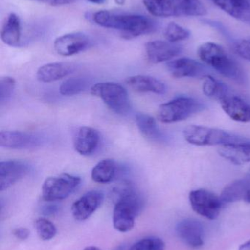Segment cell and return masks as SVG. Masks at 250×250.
<instances>
[{"mask_svg": "<svg viewBox=\"0 0 250 250\" xmlns=\"http://www.w3.org/2000/svg\"><path fill=\"white\" fill-rule=\"evenodd\" d=\"M116 203L113 210V226L117 231H130L143 206L142 197L131 182H124L114 188Z\"/></svg>", "mask_w": 250, "mask_h": 250, "instance_id": "obj_1", "label": "cell"}, {"mask_svg": "<svg viewBox=\"0 0 250 250\" xmlns=\"http://www.w3.org/2000/svg\"><path fill=\"white\" fill-rule=\"evenodd\" d=\"M98 26L120 32L122 38L134 39L151 33L154 29L151 19L141 15L122 14L109 10H99L92 16Z\"/></svg>", "mask_w": 250, "mask_h": 250, "instance_id": "obj_2", "label": "cell"}, {"mask_svg": "<svg viewBox=\"0 0 250 250\" xmlns=\"http://www.w3.org/2000/svg\"><path fill=\"white\" fill-rule=\"evenodd\" d=\"M198 54L201 61L222 76L240 84L246 83V75L243 69L221 45L215 42H205L198 48Z\"/></svg>", "mask_w": 250, "mask_h": 250, "instance_id": "obj_3", "label": "cell"}, {"mask_svg": "<svg viewBox=\"0 0 250 250\" xmlns=\"http://www.w3.org/2000/svg\"><path fill=\"white\" fill-rule=\"evenodd\" d=\"M183 136L188 143L198 146H223L248 139L223 129L198 125L186 126L183 129Z\"/></svg>", "mask_w": 250, "mask_h": 250, "instance_id": "obj_4", "label": "cell"}, {"mask_svg": "<svg viewBox=\"0 0 250 250\" xmlns=\"http://www.w3.org/2000/svg\"><path fill=\"white\" fill-rule=\"evenodd\" d=\"M204 109L205 105L195 98L178 97L160 105L157 118L163 123H178L186 120Z\"/></svg>", "mask_w": 250, "mask_h": 250, "instance_id": "obj_5", "label": "cell"}, {"mask_svg": "<svg viewBox=\"0 0 250 250\" xmlns=\"http://www.w3.org/2000/svg\"><path fill=\"white\" fill-rule=\"evenodd\" d=\"M91 92L100 98L111 111L119 115L129 114L132 109L127 91L114 82H101L92 85Z\"/></svg>", "mask_w": 250, "mask_h": 250, "instance_id": "obj_6", "label": "cell"}, {"mask_svg": "<svg viewBox=\"0 0 250 250\" xmlns=\"http://www.w3.org/2000/svg\"><path fill=\"white\" fill-rule=\"evenodd\" d=\"M81 182L79 176L68 173L50 176L43 184L41 198L47 202L66 199L77 189Z\"/></svg>", "mask_w": 250, "mask_h": 250, "instance_id": "obj_7", "label": "cell"}, {"mask_svg": "<svg viewBox=\"0 0 250 250\" xmlns=\"http://www.w3.org/2000/svg\"><path fill=\"white\" fill-rule=\"evenodd\" d=\"M192 209L208 220H216L220 215L223 202L220 197L204 189H195L189 193Z\"/></svg>", "mask_w": 250, "mask_h": 250, "instance_id": "obj_8", "label": "cell"}, {"mask_svg": "<svg viewBox=\"0 0 250 250\" xmlns=\"http://www.w3.org/2000/svg\"><path fill=\"white\" fill-rule=\"evenodd\" d=\"M89 37L82 32H73L59 37L54 41L56 52L63 57H70L79 54L91 45Z\"/></svg>", "mask_w": 250, "mask_h": 250, "instance_id": "obj_9", "label": "cell"}, {"mask_svg": "<svg viewBox=\"0 0 250 250\" xmlns=\"http://www.w3.org/2000/svg\"><path fill=\"white\" fill-rule=\"evenodd\" d=\"M30 166L22 160H6L0 163V189L5 190L26 176Z\"/></svg>", "mask_w": 250, "mask_h": 250, "instance_id": "obj_10", "label": "cell"}, {"mask_svg": "<svg viewBox=\"0 0 250 250\" xmlns=\"http://www.w3.org/2000/svg\"><path fill=\"white\" fill-rule=\"evenodd\" d=\"M104 195L98 190H91L76 200L71 207L73 217L78 221L88 220L102 204Z\"/></svg>", "mask_w": 250, "mask_h": 250, "instance_id": "obj_11", "label": "cell"}, {"mask_svg": "<svg viewBox=\"0 0 250 250\" xmlns=\"http://www.w3.org/2000/svg\"><path fill=\"white\" fill-rule=\"evenodd\" d=\"M182 51V48L180 45L167 41H150L145 44L147 58L153 64L171 61Z\"/></svg>", "mask_w": 250, "mask_h": 250, "instance_id": "obj_12", "label": "cell"}, {"mask_svg": "<svg viewBox=\"0 0 250 250\" xmlns=\"http://www.w3.org/2000/svg\"><path fill=\"white\" fill-rule=\"evenodd\" d=\"M167 69L173 77L182 78H204L208 73L205 67L201 63L192 59L183 58L171 60L167 64Z\"/></svg>", "mask_w": 250, "mask_h": 250, "instance_id": "obj_13", "label": "cell"}, {"mask_svg": "<svg viewBox=\"0 0 250 250\" xmlns=\"http://www.w3.org/2000/svg\"><path fill=\"white\" fill-rule=\"evenodd\" d=\"M179 239L192 248H201L204 244V230L202 224L195 219L182 220L176 226Z\"/></svg>", "mask_w": 250, "mask_h": 250, "instance_id": "obj_14", "label": "cell"}, {"mask_svg": "<svg viewBox=\"0 0 250 250\" xmlns=\"http://www.w3.org/2000/svg\"><path fill=\"white\" fill-rule=\"evenodd\" d=\"M41 138L34 134L20 131H1L0 146L12 149L35 148L42 144Z\"/></svg>", "mask_w": 250, "mask_h": 250, "instance_id": "obj_15", "label": "cell"}, {"mask_svg": "<svg viewBox=\"0 0 250 250\" xmlns=\"http://www.w3.org/2000/svg\"><path fill=\"white\" fill-rule=\"evenodd\" d=\"M99 132L90 126H82L78 129L73 140V146L81 155L89 156L93 154L100 144Z\"/></svg>", "mask_w": 250, "mask_h": 250, "instance_id": "obj_16", "label": "cell"}, {"mask_svg": "<svg viewBox=\"0 0 250 250\" xmlns=\"http://www.w3.org/2000/svg\"><path fill=\"white\" fill-rule=\"evenodd\" d=\"M220 103L223 111L230 119L239 123H250V105L246 101L229 94Z\"/></svg>", "mask_w": 250, "mask_h": 250, "instance_id": "obj_17", "label": "cell"}, {"mask_svg": "<svg viewBox=\"0 0 250 250\" xmlns=\"http://www.w3.org/2000/svg\"><path fill=\"white\" fill-rule=\"evenodd\" d=\"M218 153L222 157L233 164L243 165L250 163V140L221 146Z\"/></svg>", "mask_w": 250, "mask_h": 250, "instance_id": "obj_18", "label": "cell"}, {"mask_svg": "<svg viewBox=\"0 0 250 250\" xmlns=\"http://www.w3.org/2000/svg\"><path fill=\"white\" fill-rule=\"evenodd\" d=\"M75 69V66L70 63H48L38 68L36 77L43 83H50L66 77L73 73Z\"/></svg>", "mask_w": 250, "mask_h": 250, "instance_id": "obj_19", "label": "cell"}, {"mask_svg": "<svg viewBox=\"0 0 250 250\" xmlns=\"http://www.w3.org/2000/svg\"><path fill=\"white\" fill-rule=\"evenodd\" d=\"M125 83L138 92H152L157 95H163L167 92L166 85L161 81L150 76H130L125 80Z\"/></svg>", "mask_w": 250, "mask_h": 250, "instance_id": "obj_20", "label": "cell"}, {"mask_svg": "<svg viewBox=\"0 0 250 250\" xmlns=\"http://www.w3.org/2000/svg\"><path fill=\"white\" fill-rule=\"evenodd\" d=\"M225 13L241 21L250 23V0H211Z\"/></svg>", "mask_w": 250, "mask_h": 250, "instance_id": "obj_21", "label": "cell"}, {"mask_svg": "<svg viewBox=\"0 0 250 250\" xmlns=\"http://www.w3.org/2000/svg\"><path fill=\"white\" fill-rule=\"evenodd\" d=\"M22 25L19 16L10 13L6 18L1 30V39L6 45L16 47L20 45Z\"/></svg>", "mask_w": 250, "mask_h": 250, "instance_id": "obj_22", "label": "cell"}, {"mask_svg": "<svg viewBox=\"0 0 250 250\" xmlns=\"http://www.w3.org/2000/svg\"><path fill=\"white\" fill-rule=\"evenodd\" d=\"M138 129L143 136L154 142H164L166 136L159 127L155 119L148 114L138 113L135 117Z\"/></svg>", "mask_w": 250, "mask_h": 250, "instance_id": "obj_23", "label": "cell"}, {"mask_svg": "<svg viewBox=\"0 0 250 250\" xmlns=\"http://www.w3.org/2000/svg\"><path fill=\"white\" fill-rule=\"evenodd\" d=\"M142 2L152 16L161 18L181 16L176 0H142Z\"/></svg>", "mask_w": 250, "mask_h": 250, "instance_id": "obj_24", "label": "cell"}, {"mask_svg": "<svg viewBox=\"0 0 250 250\" xmlns=\"http://www.w3.org/2000/svg\"><path fill=\"white\" fill-rule=\"evenodd\" d=\"M117 169V163L114 160L104 159L94 166L91 178L96 183H110L115 177Z\"/></svg>", "mask_w": 250, "mask_h": 250, "instance_id": "obj_25", "label": "cell"}, {"mask_svg": "<svg viewBox=\"0 0 250 250\" xmlns=\"http://www.w3.org/2000/svg\"><path fill=\"white\" fill-rule=\"evenodd\" d=\"M250 189V179H239L226 187L222 192L221 198L223 204L236 202L244 200L245 195Z\"/></svg>", "mask_w": 250, "mask_h": 250, "instance_id": "obj_26", "label": "cell"}, {"mask_svg": "<svg viewBox=\"0 0 250 250\" xmlns=\"http://www.w3.org/2000/svg\"><path fill=\"white\" fill-rule=\"evenodd\" d=\"M203 91L208 98L221 101L223 98L229 95L227 86L217 79L208 75L204 78Z\"/></svg>", "mask_w": 250, "mask_h": 250, "instance_id": "obj_27", "label": "cell"}, {"mask_svg": "<svg viewBox=\"0 0 250 250\" xmlns=\"http://www.w3.org/2000/svg\"><path fill=\"white\" fill-rule=\"evenodd\" d=\"M89 84L88 78L82 76L70 78L62 83L59 91L63 96H73L86 90Z\"/></svg>", "mask_w": 250, "mask_h": 250, "instance_id": "obj_28", "label": "cell"}, {"mask_svg": "<svg viewBox=\"0 0 250 250\" xmlns=\"http://www.w3.org/2000/svg\"><path fill=\"white\" fill-rule=\"evenodd\" d=\"M181 16H204L208 13L201 0H176Z\"/></svg>", "mask_w": 250, "mask_h": 250, "instance_id": "obj_29", "label": "cell"}, {"mask_svg": "<svg viewBox=\"0 0 250 250\" xmlns=\"http://www.w3.org/2000/svg\"><path fill=\"white\" fill-rule=\"evenodd\" d=\"M190 35L189 29L175 22L169 23L164 30V36L166 41L173 43H177L180 41H185L190 37Z\"/></svg>", "mask_w": 250, "mask_h": 250, "instance_id": "obj_30", "label": "cell"}, {"mask_svg": "<svg viewBox=\"0 0 250 250\" xmlns=\"http://www.w3.org/2000/svg\"><path fill=\"white\" fill-rule=\"evenodd\" d=\"M35 229L40 239L43 241L51 240L57 234V228L54 223L43 217L35 221Z\"/></svg>", "mask_w": 250, "mask_h": 250, "instance_id": "obj_31", "label": "cell"}, {"mask_svg": "<svg viewBox=\"0 0 250 250\" xmlns=\"http://www.w3.org/2000/svg\"><path fill=\"white\" fill-rule=\"evenodd\" d=\"M165 245L160 238L151 236L138 241L128 250H164Z\"/></svg>", "mask_w": 250, "mask_h": 250, "instance_id": "obj_32", "label": "cell"}, {"mask_svg": "<svg viewBox=\"0 0 250 250\" xmlns=\"http://www.w3.org/2000/svg\"><path fill=\"white\" fill-rule=\"evenodd\" d=\"M16 87V81L10 76H4L0 79V103L7 101L11 97Z\"/></svg>", "mask_w": 250, "mask_h": 250, "instance_id": "obj_33", "label": "cell"}, {"mask_svg": "<svg viewBox=\"0 0 250 250\" xmlns=\"http://www.w3.org/2000/svg\"><path fill=\"white\" fill-rule=\"evenodd\" d=\"M233 50L239 57L250 61V38L236 41L233 45Z\"/></svg>", "mask_w": 250, "mask_h": 250, "instance_id": "obj_34", "label": "cell"}, {"mask_svg": "<svg viewBox=\"0 0 250 250\" xmlns=\"http://www.w3.org/2000/svg\"><path fill=\"white\" fill-rule=\"evenodd\" d=\"M13 233L16 239L23 241L28 239L30 232L26 228H18V229H16L13 230Z\"/></svg>", "mask_w": 250, "mask_h": 250, "instance_id": "obj_35", "label": "cell"}, {"mask_svg": "<svg viewBox=\"0 0 250 250\" xmlns=\"http://www.w3.org/2000/svg\"><path fill=\"white\" fill-rule=\"evenodd\" d=\"M34 1H39V2L51 6H63L72 4L76 0H34Z\"/></svg>", "mask_w": 250, "mask_h": 250, "instance_id": "obj_36", "label": "cell"}, {"mask_svg": "<svg viewBox=\"0 0 250 250\" xmlns=\"http://www.w3.org/2000/svg\"><path fill=\"white\" fill-rule=\"evenodd\" d=\"M239 250H250V240L241 245Z\"/></svg>", "mask_w": 250, "mask_h": 250, "instance_id": "obj_37", "label": "cell"}, {"mask_svg": "<svg viewBox=\"0 0 250 250\" xmlns=\"http://www.w3.org/2000/svg\"><path fill=\"white\" fill-rule=\"evenodd\" d=\"M244 201L245 202L248 203V204H250V189L248 191L246 195H245V198H244Z\"/></svg>", "mask_w": 250, "mask_h": 250, "instance_id": "obj_38", "label": "cell"}, {"mask_svg": "<svg viewBox=\"0 0 250 250\" xmlns=\"http://www.w3.org/2000/svg\"><path fill=\"white\" fill-rule=\"evenodd\" d=\"M90 2L94 3V4H101L105 2L106 0H88Z\"/></svg>", "mask_w": 250, "mask_h": 250, "instance_id": "obj_39", "label": "cell"}, {"mask_svg": "<svg viewBox=\"0 0 250 250\" xmlns=\"http://www.w3.org/2000/svg\"><path fill=\"white\" fill-rule=\"evenodd\" d=\"M101 250L99 249V248H97V247L95 246H89L87 247V248H85V250Z\"/></svg>", "mask_w": 250, "mask_h": 250, "instance_id": "obj_40", "label": "cell"}, {"mask_svg": "<svg viewBox=\"0 0 250 250\" xmlns=\"http://www.w3.org/2000/svg\"><path fill=\"white\" fill-rule=\"evenodd\" d=\"M126 0H114L116 4H119V5H123L126 2Z\"/></svg>", "mask_w": 250, "mask_h": 250, "instance_id": "obj_41", "label": "cell"}]
</instances>
